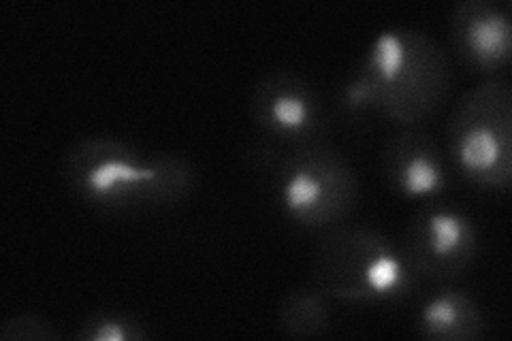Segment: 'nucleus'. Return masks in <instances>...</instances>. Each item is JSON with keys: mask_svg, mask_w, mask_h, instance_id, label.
I'll return each instance as SVG.
<instances>
[{"mask_svg": "<svg viewBox=\"0 0 512 341\" xmlns=\"http://www.w3.org/2000/svg\"><path fill=\"white\" fill-rule=\"evenodd\" d=\"M404 256L419 280L446 284L461 278L478 254V229L455 205H425L408 224Z\"/></svg>", "mask_w": 512, "mask_h": 341, "instance_id": "nucleus-6", "label": "nucleus"}, {"mask_svg": "<svg viewBox=\"0 0 512 341\" xmlns=\"http://www.w3.org/2000/svg\"><path fill=\"white\" fill-rule=\"evenodd\" d=\"M148 337V324L137 314L114 307L88 314L75 331V339L79 341H143Z\"/></svg>", "mask_w": 512, "mask_h": 341, "instance_id": "nucleus-12", "label": "nucleus"}, {"mask_svg": "<svg viewBox=\"0 0 512 341\" xmlns=\"http://www.w3.org/2000/svg\"><path fill=\"white\" fill-rule=\"evenodd\" d=\"M370 111L408 128L434 116L453 84L451 58L419 28L378 32L355 69Z\"/></svg>", "mask_w": 512, "mask_h": 341, "instance_id": "nucleus-2", "label": "nucleus"}, {"mask_svg": "<svg viewBox=\"0 0 512 341\" xmlns=\"http://www.w3.org/2000/svg\"><path fill=\"white\" fill-rule=\"evenodd\" d=\"M382 175L395 194L410 201L436 199L448 186L440 145L416 126L402 128L384 145Z\"/></svg>", "mask_w": 512, "mask_h": 341, "instance_id": "nucleus-9", "label": "nucleus"}, {"mask_svg": "<svg viewBox=\"0 0 512 341\" xmlns=\"http://www.w3.org/2000/svg\"><path fill=\"white\" fill-rule=\"evenodd\" d=\"M62 177L79 201L105 214L169 209L197 188V171L184 156L107 135L75 141L62 156Z\"/></svg>", "mask_w": 512, "mask_h": 341, "instance_id": "nucleus-1", "label": "nucleus"}, {"mask_svg": "<svg viewBox=\"0 0 512 341\" xmlns=\"http://www.w3.org/2000/svg\"><path fill=\"white\" fill-rule=\"evenodd\" d=\"M274 177L280 209L303 229L340 226L359 199L355 169L323 139L288 148L276 162Z\"/></svg>", "mask_w": 512, "mask_h": 341, "instance_id": "nucleus-5", "label": "nucleus"}, {"mask_svg": "<svg viewBox=\"0 0 512 341\" xmlns=\"http://www.w3.org/2000/svg\"><path fill=\"white\" fill-rule=\"evenodd\" d=\"M278 324L293 339L323 337L331 324L329 297L316 290H291L278 305Z\"/></svg>", "mask_w": 512, "mask_h": 341, "instance_id": "nucleus-11", "label": "nucleus"}, {"mask_svg": "<svg viewBox=\"0 0 512 341\" xmlns=\"http://www.w3.org/2000/svg\"><path fill=\"white\" fill-rule=\"evenodd\" d=\"M487 318L480 303L459 288L431 295L416 316V333L429 341H474L485 335Z\"/></svg>", "mask_w": 512, "mask_h": 341, "instance_id": "nucleus-10", "label": "nucleus"}, {"mask_svg": "<svg viewBox=\"0 0 512 341\" xmlns=\"http://www.w3.org/2000/svg\"><path fill=\"white\" fill-rule=\"evenodd\" d=\"M314 286L329 299L393 303L408 297L419 278L404 250L370 226H333L314 248Z\"/></svg>", "mask_w": 512, "mask_h": 341, "instance_id": "nucleus-3", "label": "nucleus"}, {"mask_svg": "<svg viewBox=\"0 0 512 341\" xmlns=\"http://www.w3.org/2000/svg\"><path fill=\"white\" fill-rule=\"evenodd\" d=\"M0 339L3 341H58L62 333L54 322L39 314H15L7 318L0 327Z\"/></svg>", "mask_w": 512, "mask_h": 341, "instance_id": "nucleus-13", "label": "nucleus"}, {"mask_svg": "<svg viewBox=\"0 0 512 341\" xmlns=\"http://www.w3.org/2000/svg\"><path fill=\"white\" fill-rule=\"evenodd\" d=\"M250 118L261 133L286 148L320 141L327 128L323 99L310 81L291 69H278L256 81Z\"/></svg>", "mask_w": 512, "mask_h": 341, "instance_id": "nucleus-7", "label": "nucleus"}, {"mask_svg": "<svg viewBox=\"0 0 512 341\" xmlns=\"http://www.w3.org/2000/svg\"><path fill=\"white\" fill-rule=\"evenodd\" d=\"M448 156L466 180L489 192L512 182V86L487 77L463 94L446 128Z\"/></svg>", "mask_w": 512, "mask_h": 341, "instance_id": "nucleus-4", "label": "nucleus"}, {"mask_svg": "<svg viewBox=\"0 0 512 341\" xmlns=\"http://www.w3.org/2000/svg\"><path fill=\"white\" fill-rule=\"evenodd\" d=\"M453 50L466 67L498 77L512 58V20L495 0H463L448 22Z\"/></svg>", "mask_w": 512, "mask_h": 341, "instance_id": "nucleus-8", "label": "nucleus"}]
</instances>
